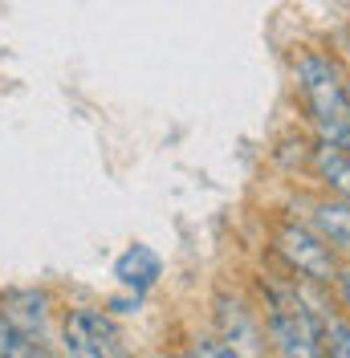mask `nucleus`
<instances>
[{
  "label": "nucleus",
  "mask_w": 350,
  "mask_h": 358,
  "mask_svg": "<svg viewBox=\"0 0 350 358\" xmlns=\"http://www.w3.org/2000/svg\"><path fill=\"white\" fill-rule=\"evenodd\" d=\"M269 338L277 346V355L285 358H322V322L326 313L309 310V297L298 285H269Z\"/></svg>",
  "instance_id": "obj_1"
},
{
  "label": "nucleus",
  "mask_w": 350,
  "mask_h": 358,
  "mask_svg": "<svg viewBox=\"0 0 350 358\" xmlns=\"http://www.w3.org/2000/svg\"><path fill=\"white\" fill-rule=\"evenodd\" d=\"M298 90L306 98L309 114L318 122H338L350 118V94H346V78L334 57L326 53H306L298 62Z\"/></svg>",
  "instance_id": "obj_2"
},
{
  "label": "nucleus",
  "mask_w": 350,
  "mask_h": 358,
  "mask_svg": "<svg viewBox=\"0 0 350 358\" xmlns=\"http://www.w3.org/2000/svg\"><path fill=\"white\" fill-rule=\"evenodd\" d=\"M66 355L74 358H114L122 355V326L106 310H74L62 326Z\"/></svg>",
  "instance_id": "obj_3"
},
{
  "label": "nucleus",
  "mask_w": 350,
  "mask_h": 358,
  "mask_svg": "<svg viewBox=\"0 0 350 358\" xmlns=\"http://www.w3.org/2000/svg\"><path fill=\"white\" fill-rule=\"evenodd\" d=\"M277 252H281V261L293 268V273H302L314 285H326V281H334V273H338L334 248H330L318 232L298 228V224H285L281 232H277Z\"/></svg>",
  "instance_id": "obj_4"
},
{
  "label": "nucleus",
  "mask_w": 350,
  "mask_h": 358,
  "mask_svg": "<svg viewBox=\"0 0 350 358\" xmlns=\"http://www.w3.org/2000/svg\"><path fill=\"white\" fill-rule=\"evenodd\" d=\"M216 322H220V334L224 342L232 346V355H261L265 346V334H261V322L257 313L248 310L244 301L237 297H220L216 301Z\"/></svg>",
  "instance_id": "obj_5"
},
{
  "label": "nucleus",
  "mask_w": 350,
  "mask_h": 358,
  "mask_svg": "<svg viewBox=\"0 0 350 358\" xmlns=\"http://www.w3.org/2000/svg\"><path fill=\"white\" fill-rule=\"evenodd\" d=\"M4 317L24 330L29 338H41L45 334V322H49V297L37 289H13L4 297Z\"/></svg>",
  "instance_id": "obj_6"
},
{
  "label": "nucleus",
  "mask_w": 350,
  "mask_h": 358,
  "mask_svg": "<svg viewBox=\"0 0 350 358\" xmlns=\"http://www.w3.org/2000/svg\"><path fill=\"white\" fill-rule=\"evenodd\" d=\"M114 277H118V285H127V289H134V293L151 289L155 281H159V257H155L147 245H131L118 257Z\"/></svg>",
  "instance_id": "obj_7"
},
{
  "label": "nucleus",
  "mask_w": 350,
  "mask_h": 358,
  "mask_svg": "<svg viewBox=\"0 0 350 358\" xmlns=\"http://www.w3.org/2000/svg\"><path fill=\"white\" fill-rule=\"evenodd\" d=\"M314 232L326 245L350 252V203H318L314 208Z\"/></svg>",
  "instance_id": "obj_8"
},
{
  "label": "nucleus",
  "mask_w": 350,
  "mask_h": 358,
  "mask_svg": "<svg viewBox=\"0 0 350 358\" xmlns=\"http://www.w3.org/2000/svg\"><path fill=\"white\" fill-rule=\"evenodd\" d=\"M314 167L322 171V179H326L334 192L350 196V151L326 143V147H318V151H314Z\"/></svg>",
  "instance_id": "obj_9"
},
{
  "label": "nucleus",
  "mask_w": 350,
  "mask_h": 358,
  "mask_svg": "<svg viewBox=\"0 0 350 358\" xmlns=\"http://www.w3.org/2000/svg\"><path fill=\"white\" fill-rule=\"evenodd\" d=\"M41 358L45 346L41 342H33V338L24 334V330H17L4 313H0V358Z\"/></svg>",
  "instance_id": "obj_10"
},
{
  "label": "nucleus",
  "mask_w": 350,
  "mask_h": 358,
  "mask_svg": "<svg viewBox=\"0 0 350 358\" xmlns=\"http://www.w3.org/2000/svg\"><path fill=\"white\" fill-rule=\"evenodd\" d=\"M322 350L330 358H350V322H342V317L322 322Z\"/></svg>",
  "instance_id": "obj_11"
},
{
  "label": "nucleus",
  "mask_w": 350,
  "mask_h": 358,
  "mask_svg": "<svg viewBox=\"0 0 350 358\" xmlns=\"http://www.w3.org/2000/svg\"><path fill=\"white\" fill-rule=\"evenodd\" d=\"M318 127H322V134H326L334 147L350 151V118H338V122H318Z\"/></svg>",
  "instance_id": "obj_12"
},
{
  "label": "nucleus",
  "mask_w": 350,
  "mask_h": 358,
  "mask_svg": "<svg viewBox=\"0 0 350 358\" xmlns=\"http://www.w3.org/2000/svg\"><path fill=\"white\" fill-rule=\"evenodd\" d=\"M192 355H216V358H237L232 355V346L224 342V338H200L196 342V350Z\"/></svg>",
  "instance_id": "obj_13"
},
{
  "label": "nucleus",
  "mask_w": 350,
  "mask_h": 358,
  "mask_svg": "<svg viewBox=\"0 0 350 358\" xmlns=\"http://www.w3.org/2000/svg\"><path fill=\"white\" fill-rule=\"evenodd\" d=\"M334 281H338V297H342V306L350 310V268H338Z\"/></svg>",
  "instance_id": "obj_14"
}]
</instances>
